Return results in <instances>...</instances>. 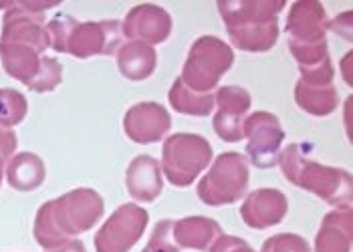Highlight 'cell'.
Returning a JSON list of instances; mask_svg holds the SVG:
<instances>
[{"instance_id":"1","label":"cell","mask_w":353,"mask_h":252,"mask_svg":"<svg viewBox=\"0 0 353 252\" xmlns=\"http://www.w3.org/2000/svg\"><path fill=\"white\" fill-rule=\"evenodd\" d=\"M105 202L91 188H75L63 196L45 202L34 216V240L43 251H53L101 220Z\"/></svg>"},{"instance_id":"2","label":"cell","mask_w":353,"mask_h":252,"mask_svg":"<svg viewBox=\"0 0 353 252\" xmlns=\"http://www.w3.org/2000/svg\"><path fill=\"white\" fill-rule=\"evenodd\" d=\"M218 12L230 43L245 53H269L279 41V12L283 0H222Z\"/></svg>"},{"instance_id":"3","label":"cell","mask_w":353,"mask_h":252,"mask_svg":"<svg viewBox=\"0 0 353 252\" xmlns=\"http://www.w3.org/2000/svg\"><path fill=\"white\" fill-rule=\"evenodd\" d=\"M276 164L293 186L315 194L333 208H352L353 178L347 169L323 166L307 158L301 143L281 149Z\"/></svg>"},{"instance_id":"4","label":"cell","mask_w":353,"mask_h":252,"mask_svg":"<svg viewBox=\"0 0 353 252\" xmlns=\"http://www.w3.org/2000/svg\"><path fill=\"white\" fill-rule=\"evenodd\" d=\"M47 32L57 53H67L75 59L117 55L123 45V27L119 21L79 23L71 14H57L47 25Z\"/></svg>"},{"instance_id":"5","label":"cell","mask_w":353,"mask_h":252,"mask_svg":"<svg viewBox=\"0 0 353 252\" xmlns=\"http://www.w3.org/2000/svg\"><path fill=\"white\" fill-rule=\"evenodd\" d=\"M327 19L325 8L317 0H299L291 4L287 17L289 51L299 65V71H309L329 65L327 53Z\"/></svg>"},{"instance_id":"6","label":"cell","mask_w":353,"mask_h":252,"mask_svg":"<svg viewBox=\"0 0 353 252\" xmlns=\"http://www.w3.org/2000/svg\"><path fill=\"white\" fill-rule=\"evenodd\" d=\"M234 53L222 39L204 34L192 43L180 81L196 93H212L220 79L230 71Z\"/></svg>"},{"instance_id":"7","label":"cell","mask_w":353,"mask_h":252,"mask_svg":"<svg viewBox=\"0 0 353 252\" xmlns=\"http://www.w3.org/2000/svg\"><path fill=\"white\" fill-rule=\"evenodd\" d=\"M0 61L8 77L27 85L30 91L49 93L63 81V65L21 43H0Z\"/></svg>"},{"instance_id":"8","label":"cell","mask_w":353,"mask_h":252,"mask_svg":"<svg viewBox=\"0 0 353 252\" xmlns=\"http://www.w3.org/2000/svg\"><path fill=\"white\" fill-rule=\"evenodd\" d=\"M212 145L196 134H174L163 141L162 171L176 188H188L210 166Z\"/></svg>"},{"instance_id":"9","label":"cell","mask_w":353,"mask_h":252,"mask_svg":"<svg viewBox=\"0 0 353 252\" xmlns=\"http://www.w3.org/2000/svg\"><path fill=\"white\" fill-rule=\"evenodd\" d=\"M250 182L248 162L239 151L220 154L208 174L198 182V198L206 206H226L234 204L245 196Z\"/></svg>"},{"instance_id":"10","label":"cell","mask_w":353,"mask_h":252,"mask_svg":"<svg viewBox=\"0 0 353 252\" xmlns=\"http://www.w3.org/2000/svg\"><path fill=\"white\" fill-rule=\"evenodd\" d=\"M150 214L137 204H121L95 234L97 252H130L145 232Z\"/></svg>"},{"instance_id":"11","label":"cell","mask_w":353,"mask_h":252,"mask_svg":"<svg viewBox=\"0 0 353 252\" xmlns=\"http://www.w3.org/2000/svg\"><path fill=\"white\" fill-rule=\"evenodd\" d=\"M243 138H246V156L259 169L276 166L285 129L276 115L269 112L250 113L243 123Z\"/></svg>"},{"instance_id":"12","label":"cell","mask_w":353,"mask_h":252,"mask_svg":"<svg viewBox=\"0 0 353 252\" xmlns=\"http://www.w3.org/2000/svg\"><path fill=\"white\" fill-rule=\"evenodd\" d=\"M214 103L218 105V112L212 125L218 138L226 143L243 140V123L252 105L250 93L239 85H226L214 93Z\"/></svg>"},{"instance_id":"13","label":"cell","mask_w":353,"mask_h":252,"mask_svg":"<svg viewBox=\"0 0 353 252\" xmlns=\"http://www.w3.org/2000/svg\"><path fill=\"white\" fill-rule=\"evenodd\" d=\"M172 127V117L165 107L156 101H141L130 107L123 117V132L139 145L158 143L168 136Z\"/></svg>"},{"instance_id":"14","label":"cell","mask_w":353,"mask_h":252,"mask_svg":"<svg viewBox=\"0 0 353 252\" xmlns=\"http://www.w3.org/2000/svg\"><path fill=\"white\" fill-rule=\"evenodd\" d=\"M123 36L141 41L150 47L162 45L172 34V17L158 4H137L123 21Z\"/></svg>"},{"instance_id":"15","label":"cell","mask_w":353,"mask_h":252,"mask_svg":"<svg viewBox=\"0 0 353 252\" xmlns=\"http://www.w3.org/2000/svg\"><path fill=\"white\" fill-rule=\"evenodd\" d=\"M289 202L281 190L259 188L245 198L241 206V218L252 230H267L281 224L287 216Z\"/></svg>"},{"instance_id":"16","label":"cell","mask_w":353,"mask_h":252,"mask_svg":"<svg viewBox=\"0 0 353 252\" xmlns=\"http://www.w3.org/2000/svg\"><path fill=\"white\" fill-rule=\"evenodd\" d=\"M125 188L130 196L137 202H143V204L156 202L163 190L160 162L152 156L134 158L125 169Z\"/></svg>"},{"instance_id":"17","label":"cell","mask_w":353,"mask_h":252,"mask_svg":"<svg viewBox=\"0 0 353 252\" xmlns=\"http://www.w3.org/2000/svg\"><path fill=\"white\" fill-rule=\"evenodd\" d=\"M220 234H222L220 224L206 216H188L172 226L174 242L178 244V249H188V251L208 252Z\"/></svg>"},{"instance_id":"18","label":"cell","mask_w":353,"mask_h":252,"mask_svg":"<svg viewBox=\"0 0 353 252\" xmlns=\"http://www.w3.org/2000/svg\"><path fill=\"white\" fill-rule=\"evenodd\" d=\"M315 252H352V208H335L321 220Z\"/></svg>"},{"instance_id":"19","label":"cell","mask_w":353,"mask_h":252,"mask_svg":"<svg viewBox=\"0 0 353 252\" xmlns=\"http://www.w3.org/2000/svg\"><path fill=\"white\" fill-rule=\"evenodd\" d=\"M158 65L154 47L141 41H128L117 51V69L130 81H145Z\"/></svg>"},{"instance_id":"20","label":"cell","mask_w":353,"mask_h":252,"mask_svg":"<svg viewBox=\"0 0 353 252\" xmlns=\"http://www.w3.org/2000/svg\"><path fill=\"white\" fill-rule=\"evenodd\" d=\"M47 178L45 162L30 151H21L10 158L6 166V180L8 186L17 192H32L43 186Z\"/></svg>"},{"instance_id":"21","label":"cell","mask_w":353,"mask_h":252,"mask_svg":"<svg viewBox=\"0 0 353 252\" xmlns=\"http://www.w3.org/2000/svg\"><path fill=\"white\" fill-rule=\"evenodd\" d=\"M295 101L303 112L313 117H327L339 107V95L333 83H305L299 79Z\"/></svg>"},{"instance_id":"22","label":"cell","mask_w":353,"mask_h":252,"mask_svg":"<svg viewBox=\"0 0 353 252\" xmlns=\"http://www.w3.org/2000/svg\"><path fill=\"white\" fill-rule=\"evenodd\" d=\"M168 101L172 109L182 115H194V117H208L214 109V93H196L190 87L180 81V77L172 83Z\"/></svg>"},{"instance_id":"23","label":"cell","mask_w":353,"mask_h":252,"mask_svg":"<svg viewBox=\"0 0 353 252\" xmlns=\"http://www.w3.org/2000/svg\"><path fill=\"white\" fill-rule=\"evenodd\" d=\"M28 113L27 97L17 89H0V125L14 127Z\"/></svg>"},{"instance_id":"24","label":"cell","mask_w":353,"mask_h":252,"mask_svg":"<svg viewBox=\"0 0 353 252\" xmlns=\"http://www.w3.org/2000/svg\"><path fill=\"white\" fill-rule=\"evenodd\" d=\"M261 252H311V246L299 234L283 232L267 238Z\"/></svg>"},{"instance_id":"25","label":"cell","mask_w":353,"mask_h":252,"mask_svg":"<svg viewBox=\"0 0 353 252\" xmlns=\"http://www.w3.org/2000/svg\"><path fill=\"white\" fill-rule=\"evenodd\" d=\"M172 226L174 220H160L150 236V242L141 252H180L178 244L172 238Z\"/></svg>"},{"instance_id":"26","label":"cell","mask_w":353,"mask_h":252,"mask_svg":"<svg viewBox=\"0 0 353 252\" xmlns=\"http://www.w3.org/2000/svg\"><path fill=\"white\" fill-rule=\"evenodd\" d=\"M208 252H254V251L250 249V244H248L246 240H243V238L228 236V234H220Z\"/></svg>"},{"instance_id":"27","label":"cell","mask_w":353,"mask_h":252,"mask_svg":"<svg viewBox=\"0 0 353 252\" xmlns=\"http://www.w3.org/2000/svg\"><path fill=\"white\" fill-rule=\"evenodd\" d=\"M17 145H19V140H17V134L10 129V127H4L0 125V156L10 162V158L14 156L17 151Z\"/></svg>"},{"instance_id":"28","label":"cell","mask_w":353,"mask_h":252,"mask_svg":"<svg viewBox=\"0 0 353 252\" xmlns=\"http://www.w3.org/2000/svg\"><path fill=\"white\" fill-rule=\"evenodd\" d=\"M329 28H333L337 34H341L345 41H352V12H343L339 14L333 23H329Z\"/></svg>"},{"instance_id":"29","label":"cell","mask_w":353,"mask_h":252,"mask_svg":"<svg viewBox=\"0 0 353 252\" xmlns=\"http://www.w3.org/2000/svg\"><path fill=\"white\" fill-rule=\"evenodd\" d=\"M45 252H87V249H85V244H83L81 240H69L67 244H63V246H59V249Z\"/></svg>"},{"instance_id":"30","label":"cell","mask_w":353,"mask_h":252,"mask_svg":"<svg viewBox=\"0 0 353 252\" xmlns=\"http://www.w3.org/2000/svg\"><path fill=\"white\" fill-rule=\"evenodd\" d=\"M8 162L0 156V186H2V178H4V166H6Z\"/></svg>"}]
</instances>
